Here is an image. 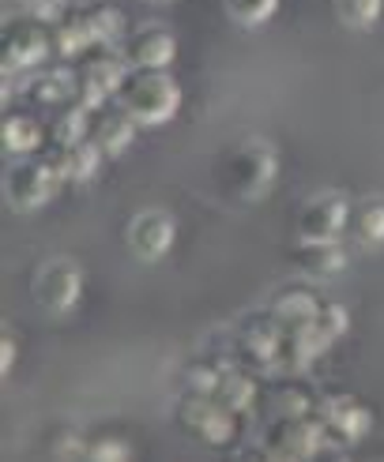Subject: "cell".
I'll list each match as a JSON object with an SVG mask.
<instances>
[{"label":"cell","mask_w":384,"mask_h":462,"mask_svg":"<svg viewBox=\"0 0 384 462\" xmlns=\"http://www.w3.org/2000/svg\"><path fill=\"white\" fill-rule=\"evenodd\" d=\"M90 128H95V109H87L83 102H72L53 117L50 135H53L57 147H72V143L90 140Z\"/></svg>","instance_id":"23"},{"label":"cell","mask_w":384,"mask_h":462,"mask_svg":"<svg viewBox=\"0 0 384 462\" xmlns=\"http://www.w3.org/2000/svg\"><path fill=\"white\" fill-rule=\"evenodd\" d=\"M335 346V338L321 328L316 319H305V323H294L286 328V354H283V373H302L309 368L316 357H324Z\"/></svg>","instance_id":"13"},{"label":"cell","mask_w":384,"mask_h":462,"mask_svg":"<svg viewBox=\"0 0 384 462\" xmlns=\"http://www.w3.org/2000/svg\"><path fill=\"white\" fill-rule=\"evenodd\" d=\"M283 354H286V328L271 312L267 319L248 323L234 346L238 365L257 368V373H283Z\"/></svg>","instance_id":"6"},{"label":"cell","mask_w":384,"mask_h":462,"mask_svg":"<svg viewBox=\"0 0 384 462\" xmlns=\"http://www.w3.org/2000/svg\"><path fill=\"white\" fill-rule=\"evenodd\" d=\"M95 31H90V23H87V15L80 12V15H68L64 23H57L53 27V53H61L64 60H80V57H87L90 50H95Z\"/></svg>","instance_id":"21"},{"label":"cell","mask_w":384,"mask_h":462,"mask_svg":"<svg viewBox=\"0 0 384 462\" xmlns=\"http://www.w3.org/2000/svg\"><path fill=\"white\" fill-rule=\"evenodd\" d=\"M226 12L241 27H264L279 12V0H226Z\"/></svg>","instance_id":"26"},{"label":"cell","mask_w":384,"mask_h":462,"mask_svg":"<svg viewBox=\"0 0 384 462\" xmlns=\"http://www.w3.org/2000/svg\"><path fill=\"white\" fill-rule=\"evenodd\" d=\"M226 365H238V361H196L189 373H185V383H189L192 395H211V399H215Z\"/></svg>","instance_id":"27"},{"label":"cell","mask_w":384,"mask_h":462,"mask_svg":"<svg viewBox=\"0 0 384 462\" xmlns=\"http://www.w3.org/2000/svg\"><path fill=\"white\" fill-rule=\"evenodd\" d=\"M347 237L354 248H366V252L384 248V199H370V203L354 207Z\"/></svg>","instance_id":"20"},{"label":"cell","mask_w":384,"mask_h":462,"mask_svg":"<svg viewBox=\"0 0 384 462\" xmlns=\"http://www.w3.org/2000/svg\"><path fill=\"white\" fill-rule=\"evenodd\" d=\"M128 83V57H95L80 68V102L87 109H102L109 98L121 95V87Z\"/></svg>","instance_id":"8"},{"label":"cell","mask_w":384,"mask_h":462,"mask_svg":"<svg viewBox=\"0 0 384 462\" xmlns=\"http://www.w3.org/2000/svg\"><path fill=\"white\" fill-rule=\"evenodd\" d=\"M34 102L50 106V109H64L80 102V72H68V68H45L31 87Z\"/></svg>","instance_id":"18"},{"label":"cell","mask_w":384,"mask_h":462,"mask_svg":"<svg viewBox=\"0 0 384 462\" xmlns=\"http://www.w3.org/2000/svg\"><path fill=\"white\" fill-rule=\"evenodd\" d=\"M53 53V31H45V23H15L5 34V68L8 72H23V68H42L45 57Z\"/></svg>","instance_id":"12"},{"label":"cell","mask_w":384,"mask_h":462,"mask_svg":"<svg viewBox=\"0 0 384 462\" xmlns=\"http://www.w3.org/2000/svg\"><path fill=\"white\" fill-rule=\"evenodd\" d=\"M324 309V301L316 297V290L294 282L286 290H279L271 297V316H276L283 328H294V323H305V319H316V312Z\"/></svg>","instance_id":"17"},{"label":"cell","mask_w":384,"mask_h":462,"mask_svg":"<svg viewBox=\"0 0 384 462\" xmlns=\"http://www.w3.org/2000/svg\"><path fill=\"white\" fill-rule=\"evenodd\" d=\"M339 15L354 31H370L384 15V0H339Z\"/></svg>","instance_id":"28"},{"label":"cell","mask_w":384,"mask_h":462,"mask_svg":"<svg viewBox=\"0 0 384 462\" xmlns=\"http://www.w3.org/2000/svg\"><path fill=\"white\" fill-rule=\"evenodd\" d=\"M316 418L324 421L332 448H354L373 432V410L351 395H328L316 402Z\"/></svg>","instance_id":"7"},{"label":"cell","mask_w":384,"mask_h":462,"mask_svg":"<svg viewBox=\"0 0 384 462\" xmlns=\"http://www.w3.org/2000/svg\"><path fill=\"white\" fill-rule=\"evenodd\" d=\"M215 399L222 402V406H230L234 413H245L257 406V380L245 373L241 365H226V373H222V380H219V391H215Z\"/></svg>","instance_id":"22"},{"label":"cell","mask_w":384,"mask_h":462,"mask_svg":"<svg viewBox=\"0 0 384 462\" xmlns=\"http://www.w3.org/2000/svg\"><path fill=\"white\" fill-rule=\"evenodd\" d=\"M316 323L339 342V338H347V331H351V312L343 309V305H324L321 312H316Z\"/></svg>","instance_id":"32"},{"label":"cell","mask_w":384,"mask_h":462,"mask_svg":"<svg viewBox=\"0 0 384 462\" xmlns=\"http://www.w3.org/2000/svg\"><path fill=\"white\" fill-rule=\"evenodd\" d=\"M177 425L189 429L192 436H200L208 448H226L238 440L241 429V413H234L230 406H222L211 395H189L177 402Z\"/></svg>","instance_id":"3"},{"label":"cell","mask_w":384,"mask_h":462,"mask_svg":"<svg viewBox=\"0 0 384 462\" xmlns=\"http://www.w3.org/2000/svg\"><path fill=\"white\" fill-rule=\"evenodd\" d=\"M136 128L140 125H136L125 109L121 113H106V117H98L95 128H90V143H95L106 158H117V154H125L132 147Z\"/></svg>","instance_id":"19"},{"label":"cell","mask_w":384,"mask_h":462,"mask_svg":"<svg viewBox=\"0 0 384 462\" xmlns=\"http://www.w3.org/2000/svg\"><path fill=\"white\" fill-rule=\"evenodd\" d=\"M57 189H61V177L50 158H19L5 173V196L15 211H38L42 203L53 199Z\"/></svg>","instance_id":"4"},{"label":"cell","mask_w":384,"mask_h":462,"mask_svg":"<svg viewBox=\"0 0 384 462\" xmlns=\"http://www.w3.org/2000/svg\"><path fill=\"white\" fill-rule=\"evenodd\" d=\"M351 226V203L343 196H316L298 215V241H343Z\"/></svg>","instance_id":"9"},{"label":"cell","mask_w":384,"mask_h":462,"mask_svg":"<svg viewBox=\"0 0 384 462\" xmlns=\"http://www.w3.org/2000/svg\"><path fill=\"white\" fill-rule=\"evenodd\" d=\"M12 361H15V338L5 331V338H0V376L12 373Z\"/></svg>","instance_id":"34"},{"label":"cell","mask_w":384,"mask_h":462,"mask_svg":"<svg viewBox=\"0 0 384 462\" xmlns=\"http://www.w3.org/2000/svg\"><path fill=\"white\" fill-rule=\"evenodd\" d=\"M83 297V271L76 263H50L38 271L34 279V301L50 312H72Z\"/></svg>","instance_id":"10"},{"label":"cell","mask_w":384,"mask_h":462,"mask_svg":"<svg viewBox=\"0 0 384 462\" xmlns=\"http://www.w3.org/2000/svg\"><path fill=\"white\" fill-rule=\"evenodd\" d=\"M87 23H90V31H95V42L98 45H121L128 42V23L121 15V8H113V5H95V8H87L83 12Z\"/></svg>","instance_id":"25"},{"label":"cell","mask_w":384,"mask_h":462,"mask_svg":"<svg viewBox=\"0 0 384 462\" xmlns=\"http://www.w3.org/2000/svg\"><path fill=\"white\" fill-rule=\"evenodd\" d=\"M27 8H31V19L45 23V27H57V23H64L72 15V5H68V0H27Z\"/></svg>","instance_id":"31"},{"label":"cell","mask_w":384,"mask_h":462,"mask_svg":"<svg viewBox=\"0 0 384 462\" xmlns=\"http://www.w3.org/2000/svg\"><path fill=\"white\" fill-rule=\"evenodd\" d=\"M276 177H279V158L264 140H248L226 158V184H230V192L238 199L267 196Z\"/></svg>","instance_id":"2"},{"label":"cell","mask_w":384,"mask_h":462,"mask_svg":"<svg viewBox=\"0 0 384 462\" xmlns=\"http://www.w3.org/2000/svg\"><path fill=\"white\" fill-rule=\"evenodd\" d=\"M173 245H177V222H173V215H166V211H144V215L132 218V226H128V248L140 260H147V263L166 260L173 252Z\"/></svg>","instance_id":"11"},{"label":"cell","mask_w":384,"mask_h":462,"mask_svg":"<svg viewBox=\"0 0 384 462\" xmlns=\"http://www.w3.org/2000/svg\"><path fill=\"white\" fill-rule=\"evenodd\" d=\"M117 102L140 128H155V125H166L177 117L181 87L170 72H147V68H140V72L128 76V83L121 87Z\"/></svg>","instance_id":"1"},{"label":"cell","mask_w":384,"mask_h":462,"mask_svg":"<svg viewBox=\"0 0 384 462\" xmlns=\"http://www.w3.org/2000/svg\"><path fill=\"white\" fill-rule=\"evenodd\" d=\"M50 162H53L61 184H87V180L98 177L106 154L90 140H83V143H72V147H57V154H50Z\"/></svg>","instance_id":"16"},{"label":"cell","mask_w":384,"mask_h":462,"mask_svg":"<svg viewBox=\"0 0 384 462\" xmlns=\"http://www.w3.org/2000/svg\"><path fill=\"white\" fill-rule=\"evenodd\" d=\"M264 455L267 458H313L316 451H324L332 440L324 432V421L309 413V418H279L264 432Z\"/></svg>","instance_id":"5"},{"label":"cell","mask_w":384,"mask_h":462,"mask_svg":"<svg viewBox=\"0 0 384 462\" xmlns=\"http://www.w3.org/2000/svg\"><path fill=\"white\" fill-rule=\"evenodd\" d=\"M0 143H5V151L15 154V158H34L45 143V128L34 117H5Z\"/></svg>","instance_id":"24"},{"label":"cell","mask_w":384,"mask_h":462,"mask_svg":"<svg viewBox=\"0 0 384 462\" xmlns=\"http://www.w3.org/2000/svg\"><path fill=\"white\" fill-rule=\"evenodd\" d=\"M276 413L279 418H309V413H316V402L298 387H283L276 395Z\"/></svg>","instance_id":"29"},{"label":"cell","mask_w":384,"mask_h":462,"mask_svg":"<svg viewBox=\"0 0 384 462\" xmlns=\"http://www.w3.org/2000/svg\"><path fill=\"white\" fill-rule=\"evenodd\" d=\"M53 458H87V444L80 436H64V440L53 444Z\"/></svg>","instance_id":"33"},{"label":"cell","mask_w":384,"mask_h":462,"mask_svg":"<svg viewBox=\"0 0 384 462\" xmlns=\"http://www.w3.org/2000/svg\"><path fill=\"white\" fill-rule=\"evenodd\" d=\"M132 444L121 440V436H106V440H95V444H87V458L90 462H125L132 458Z\"/></svg>","instance_id":"30"},{"label":"cell","mask_w":384,"mask_h":462,"mask_svg":"<svg viewBox=\"0 0 384 462\" xmlns=\"http://www.w3.org/2000/svg\"><path fill=\"white\" fill-rule=\"evenodd\" d=\"M125 57L132 68H147V72H166V68L177 60V38L170 31H140L125 42Z\"/></svg>","instance_id":"14"},{"label":"cell","mask_w":384,"mask_h":462,"mask_svg":"<svg viewBox=\"0 0 384 462\" xmlns=\"http://www.w3.org/2000/svg\"><path fill=\"white\" fill-rule=\"evenodd\" d=\"M294 267L305 279H339L347 271V248L343 241H302L294 252Z\"/></svg>","instance_id":"15"}]
</instances>
